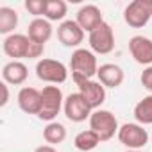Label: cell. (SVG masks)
<instances>
[{
    "label": "cell",
    "mask_w": 152,
    "mask_h": 152,
    "mask_svg": "<svg viewBox=\"0 0 152 152\" xmlns=\"http://www.w3.org/2000/svg\"><path fill=\"white\" fill-rule=\"evenodd\" d=\"M18 106L27 115H39L41 111V91L32 86H23L18 91Z\"/></svg>",
    "instance_id": "5bb4252c"
},
{
    "label": "cell",
    "mask_w": 152,
    "mask_h": 152,
    "mask_svg": "<svg viewBox=\"0 0 152 152\" xmlns=\"http://www.w3.org/2000/svg\"><path fill=\"white\" fill-rule=\"evenodd\" d=\"M152 18V0H134L124 11V20L132 29L145 27Z\"/></svg>",
    "instance_id": "8992f818"
},
{
    "label": "cell",
    "mask_w": 152,
    "mask_h": 152,
    "mask_svg": "<svg viewBox=\"0 0 152 152\" xmlns=\"http://www.w3.org/2000/svg\"><path fill=\"white\" fill-rule=\"evenodd\" d=\"M63 111H64V116L73 122V124H81L84 122L86 118L90 120L93 109L90 107V104L86 102V99L77 91V93H70L66 99H64V106H63Z\"/></svg>",
    "instance_id": "ba28073f"
},
{
    "label": "cell",
    "mask_w": 152,
    "mask_h": 152,
    "mask_svg": "<svg viewBox=\"0 0 152 152\" xmlns=\"http://www.w3.org/2000/svg\"><path fill=\"white\" fill-rule=\"evenodd\" d=\"M134 118L140 125H152V95L143 97L134 106Z\"/></svg>",
    "instance_id": "44dd1931"
},
{
    "label": "cell",
    "mask_w": 152,
    "mask_h": 152,
    "mask_svg": "<svg viewBox=\"0 0 152 152\" xmlns=\"http://www.w3.org/2000/svg\"><path fill=\"white\" fill-rule=\"evenodd\" d=\"M27 75H29V70L22 61H9L2 68V79L7 84L20 86L27 81Z\"/></svg>",
    "instance_id": "2e32d148"
},
{
    "label": "cell",
    "mask_w": 152,
    "mask_h": 152,
    "mask_svg": "<svg viewBox=\"0 0 152 152\" xmlns=\"http://www.w3.org/2000/svg\"><path fill=\"white\" fill-rule=\"evenodd\" d=\"M129 52L138 64L152 66V39L147 36H132L129 39Z\"/></svg>",
    "instance_id": "7c38bea8"
},
{
    "label": "cell",
    "mask_w": 152,
    "mask_h": 152,
    "mask_svg": "<svg viewBox=\"0 0 152 152\" xmlns=\"http://www.w3.org/2000/svg\"><path fill=\"white\" fill-rule=\"evenodd\" d=\"M0 90H2V100H0V107H4L9 102V90H7V83L0 84Z\"/></svg>",
    "instance_id": "484cf974"
},
{
    "label": "cell",
    "mask_w": 152,
    "mask_h": 152,
    "mask_svg": "<svg viewBox=\"0 0 152 152\" xmlns=\"http://www.w3.org/2000/svg\"><path fill=\"white\" fill-rule=\"evenodd\" d=\"M68 13V6L63 0H47V13L45 18L48 22H64V16Z\"/></svg>",
    "instance_id": "7402d4cb"
},
{
    "label": "cell",
    "mask_w": 152,
    "mask_h": 152,
    "mask_svg": "<svg viewBox=\"0 0 152 152\" xmlns=\"http://www.w3.org/2000/svg\"><path fill=\"white\" fill-rule=\"evenodd\" d=\"M43 52H45V45H39V43H36V41H31L27 59H38V57L43 56Z\"/></svg>",
    "instance_id": "d4e9b609"
},
{
    "label": "cell",
    "mask_w": 152,
    "mask_h": 152,
    "mask_svg": "<svg viewBox=\"0 0 152 152\" xmlns=\"http://www.w3.org/2000/svg\"><path fill=\"white\" fill-rule=\"evenodd\" d=\"M88 43H90V48H91L93 54H100V56L111 54L115 50V32H113V27L107 22L100 23L95 31L90 32Z\"/></svg>",
    "instance_id": "5b68a950"
},
{
    "label": "cell",
    "mask_w": 152,
    "mask_h": 152,
    "mask_svg": "<svg viewBox=\"0 0 152 152\" xmlns=\"http://www.w3.org/2000/svg\"><path fill=\"white\" fill-rule=\"evenodd\" d=\"M18 27V13L11 7H0V34L11 36Z\"/></svg>",
    "instance_id": "d6986e66"
},
{
    "label": "cell",
    "mask_w": 152,
    "mask_h": 152,
    "mask_svg": "<svg viewBox=\"0 0 152 152\" xmlns=\"http://www.w3.org/2000/svg\"><path fill=\"white\" fill-rule=\"evenodd\" d=\"M29 47H31V39L27 34H11L4 38L2 43V50L7 57H13V61H20L25 59L29 56Z\"/></svg>",
    "instance_id": "9c48e42d"
},
{
    "label": "cell",
    "mask_w": 152,
    "mask_h": 152,
    "mask_svg": "<svg viewBox=\"0 0 152 152\" xmlns=\"http://www.w3.org/2000/svg\"><path fill=\"white\" fill-rule=\"evenodd\" d=\"M140 81H141V86H143L147 91H150V95H152V66H147V68L141 72Z\"/></svg>",
    "instance_id": "cb8c5ba5"
},
{
    "label": "cell",
    "mask_w": 152,
    "mask_h": 152,
    "mask_svg": "<svg viewBox=\"0 0 152 152\" xmlns=\"http://www.w3.org/2000/svg\"><path fill=\"white\" fill-rule=\"evenodd\" d=\"M77 86H79V93L86 99L90 107L93 111L100 109V106L106 102V88L102 86V83H99L95 79H90V81L79 83Z\"/></svg>",
    "instance_id": "8fae6325"
},
{
    "label": "cell",
    "mask_w": 152,
    "mask_h": 152,
    "mask_svg": "<svg viewBox=\"0 0 152 152\" xmlns=\"http://www.w3.org/2000/svg\"><path fill=\"white\" fill-rule=\"evenodd\" d=\"M118 141L127 150H140L148 143V132L140 124H124L118 129Z\"/></svg>",
    "instance_id": "52a82bcc"
},
{
    "label": "cell",
    "mask_w": 152,
    "mask_h": 152,
    "mask_svg": "<svg viewBox=\"0 0 152 152\" xmlns=\"http://www.w3.org/2000/svg\"><path fill=\"white\" fill-rule=\"evenodd\" d=\"M57 39L64 47L75 48L84 41V31L81 29V25L75 20H64L57 27Z\"/></svg>",
    "instance_id": "30bf717a"
},
{
    "label": "cell",
    "mask_w": 152,
    "mask_h": 152,
    "mask_svg": "<svg viewBox=\"0 0 152 152\" xmlns=\"http://www.w3.org/2000/svg\"><path fill=\"white\" fill-rule=\"evenodd\" d=\"M125 152H141V150H125Z\"/></svg>",
    "instance_id": "83f0119b"
},
{
    "label": "cell",
    "mask_w": 152,
    "mask_h": 152,
    "mask_svg": "<svg viewBox=\"0 0 152 152\" xmlns=\"http://www.w3.org/2000/svg\"><path fill=\"white\" fill-rule=\"evenodd\" d=\"M90 129L93 132H97V136L100 138V141H109L111 138H115V134H118V120L116 116L107 111V109H97L91 113L90 116Z\"/></svg>",
    "instance_id": "3957f363"
},
{
    "label": "cell",
    "mask_w": 152,
    "mask_h": 152,
    "mask_svg": "<svg viewBox=\"0 0 152 152\" xmlns=\"http://www.w3.org/2000/svg\"><path fill=\"white\" fill-rule=\"evenodd\" d=\"M64 106V97H63V91L59 86H45L41 90V111L38 115L39 120H45V122H56V116L61 113Z\"/></svg>",
    "instance_id": "7a4b0ae2"
},
{
    "label": "cell",
    "mask_w": 152,
    "mask_h": 152,
    "mask_svg": "<svg viewBox=\"0 0 152 152\" xmlns=\"http://www.w3.org/2000/svg\"><path fill=\"white\" fill-rule=\"evenodd\" d=\"M43 140L47 141V145H59L66 140V127L59 122H50L47 124V127L43 129Z\"/></svg>",
    "instance_id": "ffe728a7"
},
{
    "label": "cell",
    "mask_w": 152,
    "mask_h": 152,
    "mask_svg": "<svg viewBox=\"0 0 152 152\" xmlns=\"http://www.w3.org/2000/svg\"><path fill=\"white\" fill-rule=\"evenodd\" d=\"M34 152H57V150H56L52 145H39Z\"/></svg>",
    "instance_id": "4316f807"
},
{
    "label": "cell",
    "mask_w": 152,
    "mask_h": 152,
    "mask_svg": "<svg viewBox=\"0 0 152 152\" xmlns=\"http://www.w3.org/2000/svg\"><path fill=\"white\" fill-rule=\"evenodd\" d=\"M75 22L81 25V29L84 32H91L95 31L100 23H104V16H102V11L93 6V4H86L83 6L79 11H77V16H75Z\"/></svg>",
    "instance_id": "4fadbf2b"
},
{
    "label": "cell",
    "mask_w": 152,
    "mask_h": 152,
    "mask_svg": "<svg viewBox=\"0 0 152 152\" xmlns=\"http://www.w3.org/2000/svg\"><path fill=\"white\" fill-rule=\"evenodd\" d=\"M99 143H102V141L97 136V132H93L91 129L81 131L73 140V145H75V148H77L79 152H91L93 148L99 147Z\"/></svg>",
    "instance_id": "ac0fdd59"
},
{
    "label": "cell",
    "mask_w": 152,
    "mask_h": 152,
    "mask_svg": "<svg viewBox=\"0 0 152 152\" xmlns=\"http://www.w3.org/2000/svg\"><path fill=\"white\" fill-rule=\"evenodd\" d=\"M36 77L43 83L57 86V84H63L68 79V68L57 59L43 57L36 63Z\"/></svg>",
    "instance_id": "277c9868"
},
{
    "label": "cell",
    "mask_w": 152,
    "mask_h": 152,
    "mask_svg": "<svg viewBox=\"0 0 152 152\" xmlns=\"http://www.w3.org/2000/svg\"><path fill=\"white\" fill-rule=\"evenodd\" d=\"M70 70H72V79L75 84L93 79L99 72L97 56L88 48H75L70 59Z\"/></svg>",
    "instance_id": "6da1fadb"
},
{
    "label": "cell",
    "mask_w": 152,
    "mask_h": 152,
    "mask_svg": "<svg viewBox=\"0 0 152 152\" xmlns=\"http://www.w3.org/2000/svg\"><path fill=\"white\" fill-rule=\"evenodd\" d=\"M25 9L29 11V15L36 16V18H45L47 13V0H25Z\"/></svg>",
    "instance_id": "603a6c76"
},
{
    "label": "cell",
    "mask_w": 152,
    "mask_h": 152,
    "mask_svg": "<svg viewBox=\"0 0 152 152\" xmlns=\"http://www.w3.org/2000/svg\"><path fill=\"white\" fill-rule=\"evenodd\" d=\"M27 36L31 41L45 45L52 38V23L47 18H34L27 27Z\"/></svg>",
    "instance_id": "e0dca14e"
},
{
    "label": "cell",
    "mask_w": 152,
    "mask_h": 152,
    "mask_svg": "<svg viewBox=\"0 0 152 152\" xmlns=\"http://www.w3.org/2000/svg\"><path fill=\"white\" fill-rule=\"evenodd\" d=\"M97 77H99V83H102L104 88H118L122 86L124 79H125V73L124 70L115 64V63H104L99 66V72H97Z\"/></svg>",
    "instance_id": "9a60e30c"
}]
</instances>
